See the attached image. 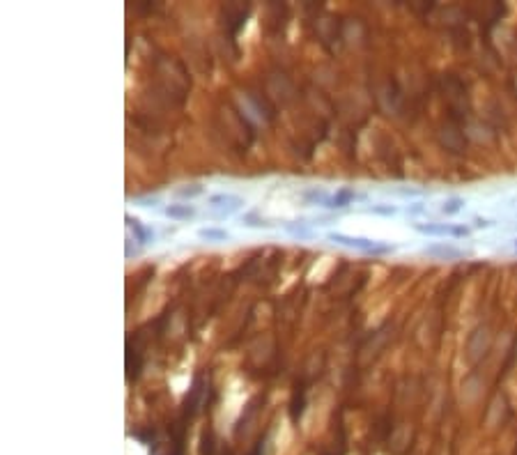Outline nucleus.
<instances>
[{
	"label": "nucleus",
	"instance_id": "obj_19",
	"mask_svg": "<svg viewBox=\"0 0 517 455\" xmlns=\"http://www.w3.org/2000/svg\"><path fill=\"white\" fill-rule=\"evenodd\" d=\"M253 455H260V451H256V453H253Z\"/></svg>",
	"mask_w": 517,
	"mask_h": 455
},
{
	"label": "nucleus",
	"instance_id": "obj_8",
	"mask_svg": "<svg viewBox=\"0 0 517 455\" xmlns=\"http://www.w3.org/2000/svg\"><path fill=\"white\" fill-rule=\"evenodd\" d=\"M198 237L205 241H228L230 239V232L223 230V228H200L198 230Z\"/></svg>",
	"mask_w": 517,
	"mask_h": 455
},
{
	"label": "nucleus",
	"instance_id": "obj_4",
	"mask_svg": "<svg viewBox=\"0 0 517 455\" xmlns=\"http://www.w3.org/2000/svg\"><path fill=\"white\" fill-rule=\"evenodd\" d=\"M423 253L425 255H430V258L434 260H462L467 258L469 253L462 251V248H458V246L453 244H432V246H425L423 248Z\"/></svg>",
	"mask_w": 517,
	"mask_h": 455
},
{
	"label": "nucleus",
	"instance_id": "obj_13",
	"mask_svg": "<svg viewBox=\"0 0 517 455\" xmlns=\"http://www.w3.org/2000/svg\"><path fill=\"white\" fill-rule=\"evenodd\" d=\"M242 226H251V228H269L271 223L264 221V219H258L256 214H249V216H244V219H242Z\"/></svg>",
	"mask_w": 517,
	"mask_h": 455
},
{
	"label": "nucleus",
	"instance_id": "obj_10",
	"mask_svg": "<svg viewBox=\"0 0 517 455\" xmlns=\"http://www.w3.org/2000/svg\"><path fill=\"white\" fill-rule=\"evenodd\" d=\"M303 198H306V203H310V205H324L329 200L324 189H310V191L303 193Z\"/></svg>",
	"mask_w": 517,
	"mask_h": 455
},
{
	"label": "nucleus",
	"instance_id": "obj_9",
	"mask_svg": "<svg viewBox=\"0 0 517 455\" xmlns=\"http://www.w3.org/2000/svg\"><path fill=\"white\" fill-rule=\"evenodd\" d=\"M462 207H464V198L451 196V198H446L444 203H441L439 212H441V214H446V216H455L458 212H462Z\"/></svg>",
	"mask_w": 517,
	"mask_h": 455
},
{
	"label": "nucleus",
	"instance_id": "obj_1",
	"mask_svg": "<svg viewBox=\"0 0 517 455\" xmlns=\"http://www.w3.org/2000/svg\"><path fill=\"white\" fill-rule=\"evenodd\" d=\"M327 239L333 241V244L347 246V248H357L361 253H368V255H388L393 253L391 244H382V241L368 239V237H357V234H343V232H327Z\"/></svg>",
	"mask_w": 517,
	"mask_h": 455
},
{
	"label": "nucleus",
	"instance_id": "obj_11",
	"mask_svg": "<svg viewBox=\"0 0 517 455\" xmlns=\"http://www.w3.org/2000/svg\"><path fill=\"white\" fill-rule=\"evenodd\" d=\"M205 193V189H202L200 184H189V186H182V189H177V196L179 198H196V196H202Z\"/></svg>",
	"mask_w": 517,
	"mask_h": 455
},
{
	"label": "nucleus",
	"instance_id": "obj_20",
	"mask_svg": "<svg viewBox=\"0 0 517 455\" xmlns=\"http://www.w3.org/2000/svg\"><path fill=\"white\" fill-rule=\"evenodd\" d=\"M175 455H182V453H175Z\"/></svg>",
	"mask_w": 517,
	"mask_h": 455
},
{
	"label": "nucleus",
	"instance_id": "obj_5",
	"mask_svg": "<svg viewBox=\"0 0 517 455\" xmlns=\"http://www.w3.org/2000/svg\"><path fill=\"white\" fill-rule=\"evenodd\" d=\"M125 221H127V228H129L131 232L136 234V241H138V244H147V241L154 239V232H152V228L143 226V223L138 221L136 216L127 214V216H125Z\"/></svg>",
	"mask_w": 517,
	"mask_h": 455
},
{
	"label": "nucleus",
	"instance_id": "obj_7",
	"mask_svg": "<svg viewBox=\"0 0 517 455\" xmlns=\"http://www.w3.org/2000/svg\"><path fill=\"white\" fill-rule=\"evenodd\" d=\"M163 214L168 219H175V221H189V219L196 216V207L193 205H166Z\"/></svg>",
	"mask_w": 517,
	"mask_h": 455
},
{
	"label": "nucleus",
	"instance_id": "obj_3",
	"mask_svg": "<svg viewBox=\"0 0 517 455\" xmlns=\"http://www.w3.org/2000/svg\"><path fill=\"white\" fill-rule=\"evenodd\" d=\"M209 207H221L219 214H214V219H223V216H228L230 212L239 210L242 205H244V200L239 196H232V193H214V196H209L207 200Z\"/></svg>",
	"mask_w": 517,
	"mask_h": 455
},
{
	"label": "nucleus",
	"instance_id": "obj_2",
	"mask_svg": "<svg viewBox=\"0 0 517 455\" xmlns=\"http://www.w3.org/2000/svg\"><path fill=\"white\" fill-rule=\"evenodd\" d=\"M414 230L430 237H467L469 228L455 223H414Z\"/></svg>",
	"mask_w": 517,
	"mask_h": 455
},
{
	"label": "nucleus",
	"instance_id": "obj_12",
	"mask_svg": "<svg viewBox=\"0 0 517 455\" xmlns=\"http://www.w3.org/2000/svg\"><path fill=\"white\" fill-rule=\"evenodd\" d=\"M285 230L292 234V237H299V239H310V232L306 230V228L301 226V223H285Z\"/></svg>",
	"mask_w": 517,
	"mask_h": 455
},
{
	"label": "nucleus",
	"instance_id": "obj_16",
	"mask_svg": "<svg viewBox=\"0 0 517 455\" xmlns=\"http://www.w3.org/2000/svg\"><path fill=\"white\" fill-rule=\"evenodd\" d=\"M474 223H476V228H490V226H492V221H490V219H481V216H476Z\"/></svg>",
	"mask_w": 517,
	"mask_h": 455
},
{
	"label": "nucleus",
	"instance_id": "obj_18",
	"mask_svg": "<svg viewBox=\"0 0 517 455\" xmlns=\"http://www.w3.org/2000/svg\"><path fill=\"white\" fill-rule=\"evenodd\" d=\"M513 248H515V251H517V239H515V241H513Z\"/></svg>",
	"mask_w": 517,
	"mask_h": 455
},
{
	"label": "nucleus",
	"instance_id": "obj_17",
	"mask_svg": "<svg viewBox=\"0 0 517 455\" xmlns=\"http://www.w3.org/2000/svg\"><path fill=\"white\" fill-rule=\"evenodd\" d=\"M407 212H409V214H423L425 207H423L421 203H416V205H411V207H407Z\"/></svg>",
	"mask_w": 517,
	"mask_h": 455
},
{
	"label": "nucleus",
	"instance_id": "obj_14",
	"mask_svg": "<svg viewBox=\"0 0 517 455\" xmlns=\"http://www.w3.org/2000/svg\"><path fill=\"white\" fill-rule=\"evenodd\" d=\"M370 212H373V214L393 216V214H395V207H391V205H375V207H370Z\"/></svg>",
	"mask_w": 517,
	"mask_h": 455
},
{
	"label": "nucleus",
	"instance_id": "obj_15",
	"mask_svg": "<svg viewBox=\"0 0 517 455\" xmlns=\"http://www.w3.org/2000/svg\"><path fill=\"white\" fill-rule=\"evenodd\" d=\"M136 203H140L143 207H154V203H159V198H138Z\"/></svg>",
	"mask_w": 517,
	"mask_h": 455
},
{
	"label": "nucleus",
	"instance_id": "obj_6",
	"mask_svg": "<svg viewBox=\"0 0 517 455\" xmlns=\"http://www.w3.org/2000/svg\"><path fill=\"white\" fill-rule=\"evenodd\" d=\"M354 198H357L354 189H347V186H343V189H338V191L333 193V196H329V200L324 203V207H329V210H343V207H347V205H350Z\"/></svg>",
	"mask_w": 517,
	"mask_h": 455
}]
</instances>
